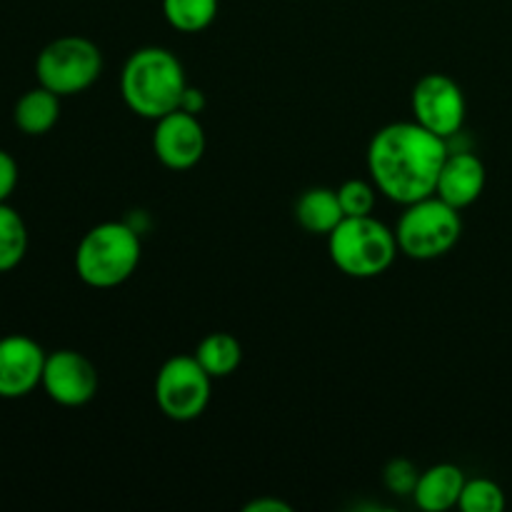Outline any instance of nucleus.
<instances>
[{"instance_id":"nucleus-1","label":"nucleus","mask_w":512,"mask_h":512,"mask_svg":"<svg viewBox=\"0 0 512 512\" xmlns=\"http://www.w3.org/2000/svg\"><path fill=\"white\" fill-rule=\"evenodd\" d=\"M448 153V140L415 120L390 123L380 128L368 145L370 178L378 193L393 203H418L435 195Z\"/></svg>"},{"instance_id":"nucleus-2","label":"nucleus","mask_w":512,"mask_h":512,"mask_svg":"<svg viewBox=\"0 0 512 512\" xmlns=\"http://www.w3.org/2000/svg\"><path fill=\"white\" fill-rule=\"evenodd\" d=\"M188 80L185 68L168 48L148 45L125 60L120 73V93L138 118L158 120L180 108Z\"/></svg>"},{"instance_id":"nucleus-3","label":"nucleus","mask_w":512,"mask_h":512,"mask_svg":"<svg viewBox=\"0 0 512 512\" xmlns=\"http://www.w3.org/2000/svg\"><path fill=\"white\" fill-rule=\"evenodd\" d=\"M138 263V230L118 220L90 228L75 248V273L88 288H118L138 270Z\"/></svg>"},{"instance_id":"nucleus-4","label":"nucleus","mask_w":512,"mask_h":512,"mask_svg":"<svg viewBox=\"0 0 512 512\" xmlns=\"http://www.w3.org/2000/svg\"><path fill=\"white\" fill-rule=\"evenodd\" d=\"M328 253L335 268L348 278H378L398 255V238L395 230L375 220L373 215L345 218L328 235Z\"/></svg>"},{"instance_id":"nucleus-5","label":"nucleus","mask_w":512,"mask_h":512,"mask_svg":"<svg viewBox=\"0 0 512 512\" xmlns=\"http://www.w3.org/2000/svg\"><path fill=\"white\" fill-rule=\"evenodd\" d=\"M460 233H463L460 210L438 195H428L418 203L405 205L395 225L398 250L410 260L443 258L458 245Z\"/></svg>"},{"instance_id":"nucleus-6","label":"nucleus","mask_w":512,"mask_h":512,"mask_svg":"<svg viewBox=\"0 0 512 512\" xmlns=\"http://www.w3.org/2000/svg\"><path fill=\"white\" fill-rule=\"evenodd\" d=\"M103 73V53L83 35H63L45 45L35 60V78L60 98L85 93Z\"/></svg>"},{"instance_id":"nucleus-7","label":"nucleus","mask_w":512,"mask_h":512,"mask_svg":"<svg viewBox=\"0 0 512 512\" xmlns=\"http://www.w3.org/2000/svg\"><path fill=\"white\" fill-rule=\"evenodd\" d=\"M210 388L213 378L205 373L195 355H173L158 370L155 403L165 418L175 423H190L208 408Z\"/></svg>"},{"instance_id":"nucleus-8","label":"nucleus","mask_w":512,"mask_h":512,"mask_svg":"<svg viewBox=\"0 0 512 512\" xmlns=\"http://www.w3.org/2000/svg\"><path fill=\"white\" fill-rule=\"evenodd\" d=\"M410 108H413L415 123L445 140L463 130L465 115H468L463 88L443 73H428L415 83Z\"/></svg>"},{"instance_id":"nucleus-9","label":"nucleus","mask_w":512,"mask_h":512,"mask_svg":"<svg viewBox=\"0 0 512 512\" xmlns=\"http://www.w3.org/2000/svg\"><path fill=\"white\" fill-rule=\"evenodd\" d=\"M40 388L63 408H83L98 393V370L78 350H55L45 360Z\"/></svg>"},{"instance_id":"nucleus-10","label":"nucleus","mask_w":512,"mask_h":512,"mask_svg":"<svg viewBox=\"0 0 512 512\" xmlns=\"http://www.w3.org/2000/svg\"><path fill=\"white\" fill-rule=\"evenodd\" d=\"M155 158L170 170H190L205 155V130L198 115L173 110L155 120L153 130Z\"/></svg>"},{"instance_id":"nucleus-11","label":"nucleus","mask_w":512,"mask_h":512,"mask_svg":"<svg viewBox=\"0 0 512 512\" xmlns=\"http://www.w3.org/2000/svg\"><path fill=\"white\" fill-rule=\"evenodd\" d=\"M48 353L28 335L0 338V400H20L43 383Z\"/></svg>"},{"instance_id":"nucleus-12","label":"nucleus","mask_w":512,"mask_h":512,"mask_svg":"<svg viewBox=\"0 0 512 512\" xmlns=\"http://www.w3.org/2000/svg\"><path fill=\"white\" fill-rule=\"evenodd\" d=\"M485 183H488V173H485L483 160L468 150H458L445 158L435 195L453 208L463 210L483 195Z\"/></svg>"},{"instance_id":"nucleus-13","label":"nucleus","mask_w":512,"mask_h":512,"mask_svg":"<svg viewBox=\"0 0 512 512\" xmlns=\"http://www.w3.org/2000/svg\"><path fill=\"white\" fill-rule=\"evenodd\" d=\"M465 483H468V480H465V473L458 465H433V468H428L425 473H420L413 500L415 505L425 512H445L460 503Z\"/></svg>"},{"instance_id":"nucleus-14","label":"nucleus","mask_w":512,"mask_h":512,"mask_svg":"<svg viewBox=\"0 0 512 512\" xmlns=\"http://www.w3.org/2000/svg\"><path fill=\"white\" fill-rule=\"evenodd\" d=\"M60 120V95L48 90L45 85H35V88L25 90L18 98L13 108V123L15 128L30 138H40V135L50 133L55 123Z\"/></svg>"},{"instance_id":"nucleus-15","label":"nucleus","mask_w":512,"mask_h":512,"mask_svg":"<svg viewBox=\"0 0 512 512\" xmlns=\"http://www.w3.org/2000/svg\"><path fill=\"white\" fill-rule=\"evenodd\" d=\"M295 220L310 235H330L345 220L338 190L310 188L295 203Z\"/></svg>"},{"instance_id":"nucleus-16","label":"nucleus","mask_w":512,"mask_h":512,"mask_svg":"<svg viewBox=\"0 0 512 512\" xmlns=\"http://www.w3.org/2000/svg\"><path fill=\"white\" fill-rule=\"evenodd\" d=\"M195 358L210 378H228L243 363V345L230 333H210L195 348Z\"/></svg>"},{"instance_id":"nucleus-17","label":"nucleus","mask_w":512,"mask_h":512,"mask_svg":"<svg viewBox=\"0 0 512 512\" xmlns=\"http://www.w3.org/2000/svg\"><path fill=\"white\" fill-rule=\"evenodd\" d=\"M28 225L8 203H0V275L23 263L28 253Z\"/></svg>"},{"instance_id":"nucleus-18","label":"nucleus","mask_w":512,"mask_h":512,"mask_svg":"<svg viewBox=\"0 0 512 512\" xmlns=\"http://www.w3.org/2000/svg\"><path fill=\"white\" fill-rule=\"evenodd\" d=\"M218 0H163V15L180 33H200L218 18Z\"/></svg>"},{"instance_id":"nucleus-19","label":"nucleus","mask_w":512,"mask_h":512,"mask_svg":"<svg viewBox=\"0 0 512 512\" xmlns=\"http://www.w3.org/2000/svg\"><path fill=\"white\" fill-rule=\"evenodd\" d=\"M458 508L463 512H503L505 493L495 480L475 478L468 480L460 495Z\"/></svg>"},{"instance_id":"nucleus-20","label":"nucleus","mask_w":512,"mask_h":512,"mask_svg":"<svg viewBox=\"0 0 512 512\" xmlns=\"http://www.w3.org/2000/svg\"><path fill=\"white\" fill-rule=\"evenodd\" d=\"M338 200L343 205L345 218H365V215H373L375 185L358 178L345 180L338 188Z\"/></svg>"},{"instance_id":"nucleus-21","label":"nucleus","mask_w":512,"mask_h":512,"mask_svg":"<svg viewBox=\"0 0 512 512\" xmlns=\"http://www.w3.org/2000/svg\"><path fill=\"white\" fill-rule=\"evenodd\" d=\"M418 468H415L410 460L403 458H395L390 460L388 468H385V488L395 495H413L415 493V485H418Z\"/></svg>"},{"instance_id":"nucleus-22","label":"nucleus","mask_w":512,"mask_h":512,"mask_svg":"<svg viewBox=\"0 0 512 512\" xmlns=\"http://www.w3.org/2000/svg\"><path fill=\"white\" fill-rule=\"evenodd\" d=\"M18 185V163L8 150L0 148V203H8Z\"/></svg>"},{"instance_id":"nucleus-23","label":"nucleus","mask_w":512,"mask_h":512,"mask_svg":"<svg viewBox=\"0 0 512 512\" xmlns=\"http://www.w3.org/2000/svg\"><path fill=\"white\" fill-rule=\"evenodd\" d=\"M203 108H205L203 90L190 88V85H188V88H185V93H183V100H180V110L198 115V113H203Z\"/></svg>"},{"instance_id":"nucleus-24","label":"nucleus","mask_w":512,"mask_h":512,"mask_svg":"<svg viewBox=\"0 0 512 512\" xmlns=\"http://www.w3.org/2000/svg\"><path fill=\"white\" fill-rule=\"evenodd\" d=\"M245 512H290V505L275 498H260L245 505Z\"/></svg>"}]
</instances>
